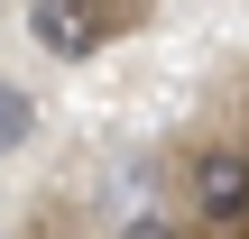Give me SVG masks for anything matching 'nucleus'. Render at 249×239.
Listing matches in <instances>:
<instances>
[{
	"instance_id": "obj_1",
	"label": "nucleus",
	"mask_w": 249,
	"mask_h": 239,
	"mask_svg": "<svg viewBox=\"0 0 249 239\" xmlns=\"http://www.w3.org/2000/svg\"><path fill=\"white\" fill-rule=\"evenodd\" d=\"M28 28L55 64H92L111 37H120V9L111 0H28Z\"/></svg>"
},
{
	"instance_id": "obj_2",
	"label": "nucleus",
	"mask_w": 249,
	"mask_h": 239,
	"mask_svg": "<svg viewBox=\"0 0 249 239\" xmlns=\"http://www.w3.org/2000/svg\"><path fill=\"white\" fill-rule=\"evenodd\" d=\"M185 193H194V212H203L213 230H240L249 221V147H194Z\"/></svg>"
},
{
	"instance_id": "obj_3",
	"label": "nucleus",
	"mask_w": 249,
	"mask_h": 239,
	"mask_svg": "<svg viewBox=\"0 0 249 239\" xmlns=\"http://www.w3.org/2000/svg\"><path fill=\"white\" fill-rule=\"evenodd\" d=\"M37 138V92H18V83H0V157H18Z\"/></svg>"
},
{
	"instance_id": "obj_4",
	"label": "nucleus",
	"mask_w": 249,
	"mask_h": 239,
	"mask_svg": "<svg viewBox=\"0 0 249 239\" xmlns=\"http://www.w3.org/2000/svg\"><path fill=\"white\" fill-rule=\"evenodd\" d=\"M120 239H185V230H176V221H157V212H139V221H129Z\"/></svg>"
}]
</instances>
